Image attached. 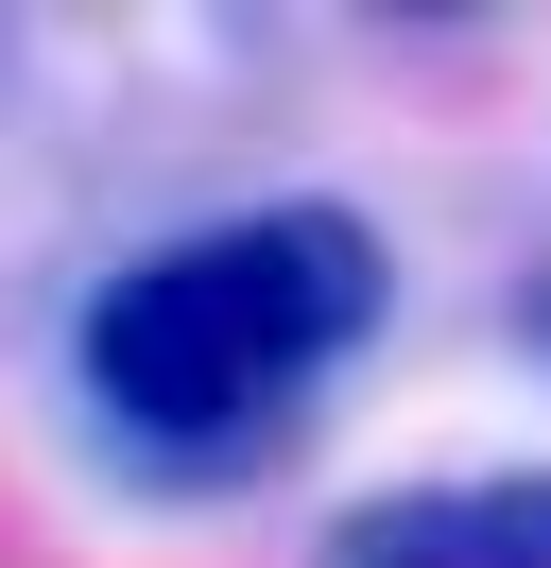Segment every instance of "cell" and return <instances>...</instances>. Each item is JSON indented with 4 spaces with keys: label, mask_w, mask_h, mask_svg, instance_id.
Segmentation results:
<instances>
[{
    "label": "cell",
    "mask_w": 551,
    "mask_h": 568,
    "mask_svg": "<svg viewBox=\"0 0 551 568\" xmlns=\"http://www.w3.org/2000/svg\"><path fill=\"white\" fill-rule=\"evenodd\" d=\"M397 327V242L344 190H276L241 224L121 258L69 311V396L103 414V448L156 499H241L259 465L310 448L328 379Z\"/></svg>",
    "instance_id": "obj_1"
},
{
    "label": "cell",
    "mask_w": 551,
    "mask_h": 568,
    "mask_svg": "<svg viewBox=\"0 0 551 568\" xmlns=\"http://www.w3.org/2000/svg\"><path fill=\"white\" fill-rule=\"evenodd\" d=\"M310 568H551V465H465V483L344 499Z\"/></svg>",
    "instance_id": "obj_2"
},
{
    "label": "cell",
    "mask_w": 551,
    "mask_h": 568,
    "mask_svg": "<svg viewBox=\"0 0 551 568\" xmlns=\"http://www.w3.org/2000/svg\"><path fill=\"white\" fill-rule=\"evenodd\" d=\"M517 345L551 362V258H534V276H517Z\"/></svg>",
    "instance_id": "obj_3"
}]
</instances>
